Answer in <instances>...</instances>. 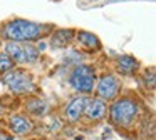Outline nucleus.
Returning a JSON list of instances; mask_svg holds the SVG:
<instances>
[{"instance_id": "nucleus-1", "label": "nucleus", "mask_w": 156, "mask_h": 140, "mask_svg": "<svg viewBox=\"0 0 156 140\" xmlns=\"http://www.w3.org/2000/svg\"><path fill=\"white\" fill-rule=\"evenodd\" d=\"M45 32H47V27L34 22H27V20H14V22H9L4 27V37L12 40V42L35 40L39 37H42Z\"/></svg>"}, {"instance_id": "nucleus-2", "label": "nucleus", "mask_w": 156, "mask_h": 140, "mask_svg": "<svg viewBox=\"0 0 156 140\" xmlns=\"http://www.w3.org/2000/svg\"><path fill=\"white\" fill-rule=\"evenodd\" d=\"M94 80H96V73L92 70V67L89 65H77L69 77V83H71L72 88L84 93H89L94 88Z\"/></svg>"}, {"instance_id": "nucleus-3", "label": "nucleus", "mask_w": 156, "mask_h": 140, "mask_svg": "<svg viewBox=\"0 0 156 140\" xmlns=\"http://www.w3.org/2000/svg\"><path fill=\"white\" fill-rule=\"evenodd\" d=\"M138 115V103L131 98H121L112 105L111 118L118 125H129Z\"/></svg>"}, {"instance_id": "nucleus-4", "label": "nucleus", "mask_w": 156, "mask_h": 140, "mask_svg": "<svg viewBox=\"0 0 156 140\" xmlns=\"http://www.w3.org/2000/svg\"><path fill=\"white\" fill-rule=\"evenodd\" d=\"M7 55L10 57L12 60L15 62H20V63H30L35 62L39 57L37 48L30 45V43H17V42H10L7 45Z\"/></svg>"}, {"instance_id": "nucleus-5", "label": "nucleus", "mask_w": 156, "mask_h": 140, "mask_svg": "<svg viewBox=\"0 0 156 140\" xmlns=\"http://www.w3.org/2000/svg\"><path fill=\"white\" fill-rule=\"evenodd\" d=\"M4 82L12 92H17V93H25V92H30L34 88V83H32L30 77L25 75L24 72H9L7 75L4 77Z\"/></svg>"}, {"instance_id": "nucleus-6", "label": "nucleus", "mask_w": 156, "mask_h": 140, "mask_svg": "<svg viewBox=\"0 0 156 140\" xmlns=\"http://www.w3.org/2000/svg\"><path fill=\"white\" fill-rule=\"evenodd\" d=\"M118 93V80L114 75H104L101 77L98 85V95L104 100H111Z\"/></svg>"}, {"instance_id": "nucleus-7", "label": "nucleus", "mask_w": 156, "mask_h": 140, "mask_svg": "<svg viewBox=\"0 0 156 140\" xmlns=\"http://www.w3.org/2000/svg\"><path fill=\"white\" fill-rule=\"evenodd\" d=\"M86 105H87V98H86V97H77V98H74L67 107H66V117H67L71 122H76V120L82 115Z\"/></svg>"}, {"instance_id": "nucleus-8", "label": "nucleus", "mask_w": 156, "mask_h": 140, "mask_svg": "<svg viewBox=\"0 0 156 140\" xmlns=\"http://www.w3.org/2000/svg\"><path fill=\"white\" fill-rule=\"evenodd\" d=\"M72 37H74V30L71 28H61L55 30L54 35L51 38V45L54 48H61V47H67L72 42Z\"/></svg>"}, {"instance_id": "nucleus-9", "label": "nucleus", "mask_w": 156, "mask_h": 140, "mask_svg": "<svg viewBox=\"0 0 156 140\" xmlns=\"http://www.w3.org/2000/svg\"><path fill=\"white\" fill-rule=\"evenodd\" d=\"M84 112L91 120H99V118H102L104 113H106V105L101 98H94V100H91V102H87Z\"/></svg>"}, {"instance_id": "nucleus-10", "label": "nucleus", "mask_w": 156, "mask_h": 140, "mask_svg": "<svg viewBox=\"0 0 156 140\" xmlns=\"http://www.w3.org/2000/svg\"><path fill=\"white\" fill-rule=\"evenodd\" d=\"M116 65H118V70L124 75H131V73L136 72L138 68V62L136 58H133L131 55H121L118 60H116Z\"/></svg>"}, {"instance_id": "nucleus-11", "label": "nucleus", "mask_w": 156, "mask_h": 140, "mask_svg": "<svg viewBox=\"0 0 156 140\" xmlns=\"http://www.w3.org/2000/svg\"><path fill=\"white\" fill-rule=\"evenodd\" d=\"M10 127L15 133H29L32 130V122L24 115H14L10 118Z\"/></svg>"}, {"instance_id": "nucleus-12", "label": "nucleus", "mask_w": 156, "mask_h": 140, "mask_svg": "<svg viewBox=\"0 0 156 140\" xmlns=\"http://www.w3.org/2000/svg\"><path fill=\"white\" fill-rule=\"evenodd\" d=\"M77 38H79V42L84 47H87V48H99V45H101L98 37H96L94 33H89V32H79Z\"/></svg>"}, {"instance_id": "nucleus-13", "label": "nucleus", "mask_w": 156, "mask_h": 140, "mask_svg": "<svg viewBox=\"0 0 156 140\" xmlns=\"http://www.w3.org/2000/svg\"><path fill=\"white\" fill-rule=\"evenodd\" d=\"M27 108H29V112H30V113L41 117V115H45V113H47V108H49V107H47V103H45L44 100L34 98V100H30V102L27 103Z\"/></svg>"}, {"instance_id": "nucleus-14", "label": "nucleus", "mask_w": 156, "mask_h": 140, "mask_svg": "<svg viewBox=\"0 0 156 140\" xmlns=\"http://www.w3.org/2000/svg\"><path fill=\"white\" fill-rule=\"evenodd\" d=\"M14 67V60L7 53H0V72H9Z\"/></svg>"}]
</instances>
